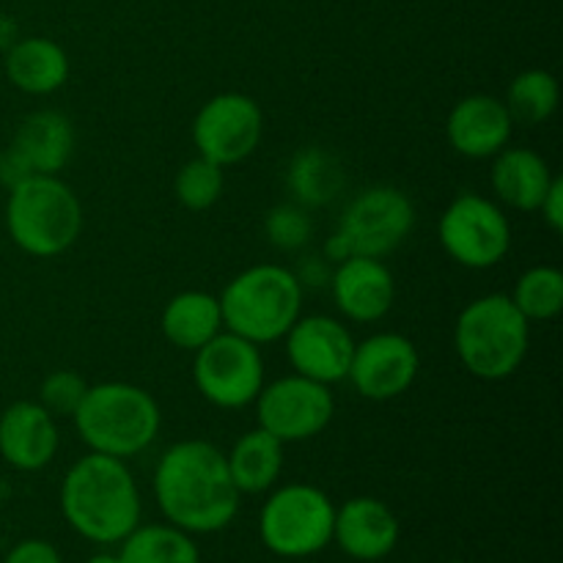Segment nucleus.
<instances>
[{
    "mask_svg": "<svg viewBox=\"0 0 563 563\" xmlns=\"http://www.w3.org/2000/svg\"><path fill=\"white\" fill-rule=\"evenodd\" d=\"M399 520L385 500L357 495L335 509L333 542L355 561H383L399 544Z\"/></svg>",
    "mask_w": 563,
    "mask_h": 563,
    "instance_id": "obj_18",
    "label": "nucleus"
},
{
    "mask_svg": "<svg viewBox=\"0 0 563 563\" xmlns=\"http://www.w3.org/2000/svg\"><path fill=\"white\" fill-rule=\"evenodd\" d=\"M5 495H9V487H5V482H3V478H0V504H3V500H5Z\"/></svg>",
    "mask_w": 563,
    "mask_h": 563,
    "instance_id": "obj_38",
    "label": "nucleus"
},
{
    "mask_svg": "<svg viewBox=\"0 0 563 563\" xmlns=\"http://www.w3.org/2000/svg\"><path fill=\"white\" fill-rule=\"evenodd\" d=\"M16 38H20V25H16L14 16L0 11V53H5Z\"/></svg>",
    "mask_w": 563,
    "mask_h": 563,
    "instance_id": "obj_36",
    "label": "nucleus"
},
{
    "mask_svg": "<svg viewBox=\"0 0 563 563\" xmlns=\"http://www.w3.org/2000/svg\"><path fill=\"white\" fill-rule=\"evenodd\" d=\"M225 465L240 495L269 493L284 471V443L256 427L240 434L236 443L225 451Z\"/></svg>",
    "mask_w": 563,
    "mask_h": 563,
    "instance_id": "obj_23",
    "label": "nucleus"
},
{
    "mask_svg": "<svg viewBox=\"0 0 563 563\" xmlns=\"http://www.w3.org/2000/svg\"><path fill=\"white\" fill-rule=\"evenodd\" d=\"M322 256L328 258L330 264H341V262H346V258L350 256H355V253H352V247H350V242L344 240V236L339 234V231H335V234H330L328 240H324V245H322Z\"/></svg>",
    "mask_w": 563,
    "mask_h": 563,
    "instance_id": "obj_35",
    "label": "nucleus"
},
{
    "mask_svg": "<svg viewBox=\"0 0 563 563\" xmlns=\"http://www.w3.org/2000/svg\"><path fill=\"white\" fill-rule=\"evenodd\" d=\"M88 383L71 368H58V372L47 374L38 388V405L58 421V418H71L80 407L82 396H86Z\"/></svg>",
    "mask_w": 563,
    "mask_h": 563,
    "instance_id": "obj_30",
    "label": "nucleus"
},
{
    "mask_svg": "<svg viewBox=\"0 0 563 563\" xmlns=\"http://www.w3.org/2000/svg\"><path fill=\"white\" fill-rule=\"evenodd\" d=\"M159 330L165 341L181 352L201 350L207 341L223 333V311L220 297L212 291L187 289L170 297L159 317Z\"/></svg>",
    "mask_w": 563,
    "mask_h": 563,
    "instance_id": "obj_22",
    "label": "nucleus"
},
{
    "mask_svg": "<svg viewBox=\"0 0 563 563\" xmlns=\"http://www.w3.org/2000/svg\"><path fill=\"white\" fill-rule=\"evenodd\" d=\"M60 511L93 544H121L141 526V489L126 460L88 451L60 482Z\"/></svg>",
    "mask_w": 563,
    "mask_h": 563,
    "instance_id": "obj_2",
    "label": "nucleus"
},
{
    "mask_svg": "<svg viewBox=\"0 0 563 563\" xmlns=\"http://www.w3.org/2000/svg\"><path fill=\"white\" fill-rule=\"evenodd\" d=\"M335 311L355 324H372L388 317L396 300L394 273L383 258L350 256L330 273Z\"/></svg>",
    "mask_w": 563,
    "mask_h": 563,
    "instance_id": "obj_15",
    "label": "nucleus"
},
{
    "mask_svg": "<svg viewBox=\"0 0 563 563\" xmlns=\"http://www.w3.org/2000/svg\"><path fill=\"white\" fill-rule=\"evenodd\" d=\"M421 372L418 346L401 333H374L355 341L350 374L352 388L372 401H390L405 396Z\"/></svg>",
    "mask_w": 563,
    "mask_h": 563,
    "instance_id": "obj_13",
    "label": "nucleus"
},
{
    "mask_svg": "<svg viewBox=\"0 0 563 563\" xmlns=\"http://www.w3.org/2000/svg\"><path fill=\"white\" fill-rule=\"evenodd\" d=\"M286 361L295 374L322 385L344 383L350 374L355 339L341 319L313 313L300 317L284 335Z\"/></svg>",
    "mask_w": 563,
    "mask_h": 563,
    "instance_id": "obj_14",
    "label": "nucleus"
},
{
    "mask_svg": "<svg viewBox=\"0 0 563 563\" xmlns=\"http://www.w3.org/2000/svg\"><path fill=\"white\" fill-rule=\"evenodd\" d=\"M531 346V322L509 295H484L467 302L454 324V350L462 366L484 383L520 372Z\"/></svg>",
    "mask_w": 563,
    "mask_h": 563,
    "instance_id": "obj_5",
    "label": "nucleus"
},
{
    "mask_svg": "<svg viewBox=\"0 0 563 563\" xmlns=\"http://www.w3.org/2000/svg\"><path fill=\"white\" fill-rule=\"evenodd\" d=\"M253 405L258 427L284 445L319 438L335 416V396L330 385L300 374H289L269 385L264 383Z\"/></svg>",
    "mask_w": 563,
    "mask_h": 563,
    "instance_id": "obj_10",
    "label": "nucleus"
},
{
    "mask_svg": "<svg viewBox=\"0 0 563 563\" xmlns=\"http://www.w3.org/2000/svg\"><path fill=\"white\" fill-rule=\"evenodd\" d=\"M286 185H289L291 201L306 209H317L339 198L346 185V176L339 157H333L328 148L308 146L291 157Z\"/></svg>",
    "mask_w": 563,
    "mask_h": 563,
    "instance_id": "obj_24",
    "label": "nucleus"
},
{
    "mask_svg": "<svg viewBox=\"0 0 563 563\" xmlns=\"http://www.w3.org/2000/svg\"><path fill=\"white\" fill-rule=\"evenodd\" d=\"M509 297L528 322H553L563 311V273L553 264L528 267Z\"/></svg>",
    "mask_w": 563,
    "mask_h": 563,
    "instance_id": "obj_27",
    "label": "nucleus"
},
{
    "mask_svg": "<svg viewBox=\"0 0 563 563\" xmlns=\"http://www.w3.org/2000/svg\"><path fill=\"white\" fill-rule=\"evenodd\" d=\"M223 328L251 344H275L302 317V286L284 264H253L220 295Z\"/></svg>",
    "mask_w": 563,
    "mask_h": 563,
    "instance_id": "obj_6",
    "label": "nucleus"
},
{
    "mask_svg": "<svg viewBox=\"0 0 563 563\" xmlns=\"http://www.w3.org/2000/svg\"><path fill=\"white\" fill-rule=\"evenodd\" d=\"M515 135V121L504 99L493 93H471L451 108L445 137L456 154L467 159H493Z\"/></svg>",
    "mask_w": 563,
    "mask_h": 563,
    "instance_id": "obj_16",
    "label": "nucleus"
},
{
    "mask_svg": "<svg viewBox=\"0 0 563 563\" xmlns=\"http://www.w3.org/2000/svg\"><path fill=\"white\" fill-rule=\"evenodd\" d=\"M264 135L262 104L242 91L214 93L192 119V143L198 157L229 168L240 165L258 148Z\"/></svg>",
    "mask_w": 563,
    "mask_h": 563,
    "instance_id": "obj_11",
    "label": "nucleus"
},
{
    "mask_svg": "<svg viewBox=\"0 0 563 563\" xmlns=\"http://www.w3.org/2000/svg\"><path fill=\"white\" fill-rule=\"evenodd\" d=\"M416 220V203L405 190L377 185L346 203L335 231L350 242L355 256L385 258L412 234Z\"/></svg>",
    "mask_w": 563,
    "mask_h": 563,
    "instance_id": "obj_12",
    "label": "nucleus"
},
{
    "mask_svg": "<svg viewBox=\"0 0 563 563\" xmlns=\"http://www.w3.org/2000/svg\"><path fill=\"white\" fill-rule=\"evenodd\" d=\"M537 212L542 214L544 225H548L553 234H561L563 231V179L561 176H555L553 185H550V190H548V196H544V201L539 203Z\"/></svg>",
    "mask_w": 563,
    "mask_h": 563,
    "instance_id": "obj_33",
    "label": "nucleus"
},
{
    "mask_svg": "<svg viewBox=\"0 0 563 563\" xmlns=\"http://www.w3.org/2000/svg\"><path fill=\"white\" fill-rule=\"evenodd\" d=\"M86 563H121V561H119V553H97V555H91Z\"/></svg>",
    "mask_w": 563,
    "mask_h": 563,
    "instance_id": "obj_37",
    "label": "nucleus"
},
{
    "mask_svg": "<svg viewBox=\"0 0 563 563\" xmlns=\"http://www.w3.org/2000/svg\"><path fill=\"white\" fill-rule=\"evenodd\" d=\"M192 355V383L209 405L218 410H242L256 401L264 388L262 346L223 330Z\"/></svg>",
    "mask_w": 563,
    "mask_h": 563,
    "instance_id": "obj_9",
    "label": "nucleus"
},
{
    "mask_svg": "<svg viewBox=\"0 0 563 563\" xmlns=\"http://www.w3.org/2000/svg\"><path fill=\"white\" fill-rule=\"evenodd\" d=\"M5 231L25 256L58 258L82 234L80 196L60 176L36 174L11 187L5 198Z\"/></svg>",
    "mask_w": 563,
    "mask_h": 563,
    "instance_id": "obj_4",
    "label": "nucleus"
},
{
    "mask_svg": "<svg viewBox=\"0 0 563 563\" xmlns=\"http://www.w3.org/2000/svg\"><path fill=\"white\" fill-rule=\"evenodd\" d=\"M335 506L313 484H284L267 495L258 515L262 544L278 559H308L333 542Z\"/></svg>",
    "mask_w": 563,
    "mask_h": 563,
    "instance_id": "obj_7",
    "label": "nucleus"
},
{
    "mask_svg": "<svg viewBox=\"0 0 563 563\" xmlns=\"http://www.w3.org/2000/svg\"><path fill=\"white\" fill-rule=\"evenodd\" d=\"M60 449L58 421L38 401H14L0 412V456L20 473L44 471Z\"/></svg>",
    "mask_w": 563,
    "mask_h": 563,
    "instance_id": "obj_17",
    "label": "nucleus"
},
{
    "mask_svg": "<svg viewBox=\"0 0 563 563\" xmlns=\"http://www.w3.org/2000/svg\"><path fill=\"white\" fill-rule=\"evenodd\" d=\"M31 176H36L31 170V165H27L25 157L9 143V146L0 152V185H3L5 190H11V187L22 185V181L31 179Z\"/></svg>",
    "mask_w": 563,
    "mask_h": 563,
    "instance_id": "obj_32",
    "label": "nucleus"
},
{
    "mask_svg": "<svg viewBox=\"0 0 563 563\" xmlns=\"http://www.w3.org/2000/svg\"><path fill=\"white\" fill-rule=\"evenodd\" d=\"M154 498L170 526L196 537L229 528L242 495L231 482L225 451L207 440H179L154 467Z\"/></svg>",
    "mask_w": 563,
    "mask_h": 563,
    "instance_id": "obj_1",
    "label": "nucleus"
},
{
    "mask_svg": "<svg viewBox=\"0 0 563 563\" xmlns=\"http://www.w3.org/2000/svg\"><path fill=\"white\" fill-rule=\"evenodd\" d=\"M553 179L555 174L548 159L528 146H506L495 154L489 168L495 201L526 214L537 212Z\"/></svg>",
    "mask_w": 563,
    "mask_h": 563,
    "instance_id": "obj_19",
    "label": "nucleus"
},
{
    "mask_svg": "<svg viewBox=\"0 0 563 563\" xmlns=\"http://www.w3.org/2000/svg\"><path fill=\"white\" fill-rule=\"evenodd\" d=\"M75 124L60 110H36L16 126L11 146L25 157L33 174L58 176L75 154Z\"/></svg>",
    "mask_w": 563,
    "mask_h": 563,
    "instance_id": "obj_21",
    "label": "nucleus"
},
{
    "mask_svg": "<svg viewBox=\"0 0 563 563\" xmlns=\"http://www.w3.org/2000/svg\"><path fill=\"white\" fill-rule=\"evenodd\" d=\"M5 80L31 97H49L60 91L71 75L66 49L55 38L25 36L16 38L3 53Z\"/></svg>",
    "mask_w": 563,
    "mask_h": 563,
    "instance_id": "obj_20",
    "label": "nucleus"
},
{
    "mask_svg": "<svg viewBox=\"0 0 563 563\" xmlns=\"http://www.w3.org/2000/svg\"><path fill=\"white\" fill-rule=\"evenodd\" d=\"M561 88L553 71L526 69L506 88V110L515 126H542L559 110Z\"/></svg>",
    "mask_w": 563,
    "mask_h": 563,
    "instance_id": "obj_26",
    "label": "nucleus"
},
{
    "mask_svg": "<svg viewBox=\"0 0 563 563\" xmlns=\"http://www.w3.org/2000/svg\"><path fill=\"white\" fill-rule=\"evenodd\" d=\"M264 234H267L269 245L278 251H302L313 236V220L300 203H280V207L269 209L267 220H264Z\"/></svg>",
    "mask_w": 563,
    "mask_h": 563,
    "instance_id": "obj_29",
    "label": "nucleus"
},
{
    "mask_svg": "<svg viewBox=\"0 0 563 563\" xmlns=\"http://www.w3.org/2000/svg\"><path fill=\"white\" fill-rule=\"evenodd\" d=\"M3 563H64L58 548L44 539H22L5 553Z\"/></svg>",
    "mask_w": 563,
    "mask_h": 563,
    "instance_id": "obj_31",
    "label": "nucleus"
},
{
    "mask_svg": "<svg viewBox=\"0 0 563 563\" xmlns=\"http://www.w3.org/2000/svg\"><path fill=\"white\" fill-rule=\"evenodd\" d=\"M121 563H201L196 539L170 522L137 526L121 542Z\"/></svg>",
    "mask_w": 563,
    "mask_h": 563,
    "instance_id": "obj_25",
    "label": "nucleus"
},
{
    "mask_svg": "<svg viewBox=\"0 0 563 563\" xmlns=\"http://www.w3.org/2000/svg\"><path fill=\"white\" fill-rule=\"evenodd\" d=\"M438 236L445 256L465 269L498 267L511 251L509 214L478 192H462L443 209Z\"/></svg>",
    "mask_w": 563,
    "mask_h": 563,
    "instance_id": "obj_8",
    "label": "nucleus"
},
{
    "mask_svg": "<svg viewBox=\"0 0 563 563\" xmlns=\"http://www.w3.org/2000/svg\"><path fill=\"white\" fill-rule=\"evenodd\" d=\"M225 190V174L220 165L196 157L179 168L174 179L176 201L190 212H207L220 201Z\"/></svg>",
    "mask_w": 563,
    "mask_h": 563,
    "instance_id": "obj_28",
    "label": "nucleus"
},
{
    "mask_svg": "<svg viewBox=\"0 0 563 563\" xmlns=\"http://www.w3.org/2000/svg\"><path fill=\"white\" fill-rule=\"evenodd\" d=\"M330 273H333V264H330L322 253H319V256H306L300 267L295 269L302 289H306V286H328Z\"/></svg>",
    "mask_w": 563,
    "mask_h": 563,
    "instance_id": "obj_34",
    "label": "nucleus"
},
{
    "mask_svg": "<svg viewBox=\"0 0 563 563\" xmlns=\"http://www.w3.org/2000/svg\"><path fill=\"white\" fill-rule=\"evenodd\" d=\"M71 421L88 451L132 460L154 445L163 429V412L146 388L110 379L88 385Z\"/></svg>",
    "mask_w": 563,
    "mask_h": 563,
    "instance_id": "obj_3",
    "label": "nucleus"
}]
</instances>
